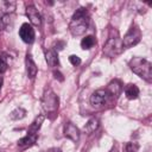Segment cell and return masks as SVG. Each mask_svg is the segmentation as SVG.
I'll return each mask as SVG.
<instances>
[{"mask_svg": "<svg viewBox=\"0 0 152 152\" xmlns=\"http://www.w3.org/2000/svg\"><path fill=\"white\" fill-rule=\"evenodd\" d=\"M44 119H45V116L43 115V114H40V115H38L36 119H34V121L30 125V127H28V131H27V133H32V134H38V131H39V128H40V126H42V124L44 122Z\"/></svg>", "mask_w": 152, "mask_h": 152, "instance_id": "obj_14", "label": "cell"}, {"mask_svg": "<svg viewBox=\"0 0 152 152\" xmlns=\"http://www.w3.org/2000/svg\"><path fill=\"white\" fill-rule=\"evenodd\" d=\"M48 152H62V150L58 148V147H51V148L48 150Z\"/></svg>", "mask_w": 152, "mask_h": 152, "instance_id": "obj_25", "label": "cell"}, {"mask_svg": "<svg viewBox=\"0 0 152 152\" xmlns=\"http://www.w3.org/2000/svg\"><path fill=\"white\" fill-rule=\"evenodd\" d=\"M26 15L30 19L31 24H33L34 26H40V24H42V15H40L38 10L33 5H28L26 7Z\"/></svg>", "mask_w": 152, "mask_h": 152, "instance_id": "obj_8", "label": "cell"}, {"mask_svg": "<svg viewBox=\"0 0 152 152\" xmlns=\"http://www.w3.org/2000/svg\"><path fill=\"white\" fill-rule=\"evenodd\" d=\"M125 94L126 97L129 100H135L139 96V88L135 84H127L125 87Z\"/></svg>", "mask_w": 152, "mask_h": 152, "instance_id": "obj_15", "label": "cell"}, {"mask_svg": "<svg viewBox=\"0 0 152 152\" xmlns=\"http://www.w3.org/2000/svg\"><path fill=\"white\" fill-rule=\"evenodd\" d=\"M89 26V15L84 7L76 10L74 13L70 23H69V31L72 36H82Z\"/></svg>", "mask_w": 152, "mask_h": 152, "instance_id": "obj_1", "label": "cell"}, {"mask_svg": "<svg viewBox=\"0 0 152 152\" xmlns=\"http://www.w3.org/2000/svg\"><path fill=\"white\" fill-rule=\"evenodd\" d=\"M42 107L44 109L45 113L48 114H55L58 109V104H59V99L58 96L55 94V91L51 88H48L43 96H42Z\"/></svg>", "mask_w": 152, "mask_h": 152, "instance_id": "obj_3", "label": "cell"}, {"mask_svg": "<svg viewBox=\"0 0 152 152\" xmlns=\"http://www.w3.org/2000/svg\"><path fill=\"white\" fill-rule=\"evenodd\" d=\"M7 56L5 53H0V74L5 72L7 70Z\"/></svg>", "mask_w": 152, "mask_h": 152, "instance_id": "obj_21", "label": "cell"}, {"mask_svg": "<svg viewBox=\"0 0 152 152\" xmlns=\"http://www.w3.org/2000/svg\"><path fill=\"white\" fill-rule=\"evenodd\" d=\"M124 150H125V152H137L139 150V145L137 142L129 141V142H126Z\"/></svg>", "mask_w": 152, "mask_h": 152, "instance_id": "obj_22", "label": "cell"}, {"mask_svg": "<svg viewBox=\"0 0 152 152\" xmlns=\"http://www.w3.org/2000/svg\"><path fill=\"white\" fill-rule=\"evenodd\" d=\"M1 7H2V11L6 14L13 13L14 10H15V2L14 1H2L1 2Z\"/></svg>", "mask_w": 152, "mask_h": 152, "instance_id": "obj_19", "label": "cell"}, {"mask_svg": "<svg viewBox=\"0 0 152 152\" xmlns=\"http://www.w3.org/2000/svg\"><path fill=\"white\" fill-rule=\"evenodd\" d=\"M141 39V32L138 28V26L133 25L131 26V28L127 31V33L124 36L121 43H122V48H131L135 44H138Z\"/></svg>", "mask_w": 152, "mask_h": 152, "instance_id": "obj_5", "label": "cell"}, {"mask_svg": "<svg viewBox=\"0 0 152 152\" xmlns=\"http://www.w3.org/2000/svg\"><path fill=\"white\" fill-rule=\"evenodd\" d=\"M25 115H26V110L24 108H21V107H17L14 110L11 112L10 118L12 120H21L23 118H25Z\"/></svg>", "mask_w": 152, "mask_h": 152, "instance_id": "obj_18", "label": "cell"}, {"mask_svg": "<svg viewBox=\"0 0 152 152\" xmlns=\"http://www.w3.org/2000/svg\"><path fill=\"white\" fill-rule=\"evenodd\" d=\"M99 125H100L99 120H97L96 118H91V119H89V120L87 121V124L84 125L83 129H84V132H87V133H93V132H95V131L99 128Z\"/></svg>", "mask_w": 152, "mask_h": 152, "instance_id": "obj_16", "label": "cell"}, {"mask_svg": "<svg viewBox=\"0 0 152 152\" xmlns=\"http://www.w3.org/2000/svg\"><path fill=\"white\" fill-rule=\"evenodd\" d=\"M38 138V134H32V133H27L25 137H23L21 139H19L18 141V145L20 147H27V146H31L36 142Z\"/></svg>", "mask_w": 152, "mask_h": 152, "instance_id": "obj_13", "label": "cell"}, {"mask_svg": "<svg viewBox=\"0 0 152 152\" xmlns=\"http://www.w3.org/2000/svg\"><path fill=\"white\" fill-rule=\"evenodd\" d=\"M128 65L131 70L139 77L144 78L146 82L152 81V64L142 57H133L129 59Z\"/></svg>", "mask_w": 152, "mask_h": 152, "instance_id": "obj_2", "label": "cell"}, {"mask_svg": "<svg viewBox=\"0 0 152 152\" xmlns=\"http://www.w3.org/2000/svg\"><path fill=\"white\" fill-rule=\"evenodd\" d=\"M108 99V94L106 89H97L90 95V103L94 107H100L102 106Z\"/></svg>", "mask_w": 152, "mask_h": 152, "instance_id": "obj_7", "label": "cell"}, {"mask_svg": "<svg viewBox=\"0 0 152 152\" xmlns=\"http://www.w3.org/2000/svg\"><path fill=\"white\" fill-rule=\"evenodd\" d=\"M69 62H70L74 66H77V65L81 64V58H80L78 56H76V55H71V56L69 57Z\"/></svg>", "mask_w": 152, "mask_h": 152, "instance_id": "obj_23", "label": "cell"}, {"mask_svg": "<svg viewBox=\"0 0 152 152\" xmlns=\"http://www.w3.org/2000/svg\"><path fill=\"white\" fill-rule=\"evenodd\" d=\"M110 152H118V148H116V146H114V147L110 150Z\"/></svg>", "mask_w": 152, "mask_h": 152, "instance_id": "obj_26", "label": "cell"}, {"mask_svg": "<svg viewBox=\"0 0 152 152\" xmlns=\"http://www.w3.org/2000/svg\"><path fill=\"white\" fill-rule=\"evenodd\" d=\"M10 23H11V18H10L8 14H5V15L0 17V31L6 30L10 25Z\"/></svg>", "mask_w": 152, "mask_h": 152, "instance_id": "obj_20", "label": "cell"}, {"mask_svg": "<svg viewBox=\"0 0 152 152\" xmlns=\"http://www.w3.org/2000/svg\"><path fill=\"white\" fill-rule=\"evenodd\" d=\"M1 84H2V78L0 77V89H1Z\"/></svg>", "mask_w": 152, "mask_h": 152, "instance_id": "obj_27", "label": "cell"}, {"mask_svg": "<svg viewBox=\"0 0 152 152\" xmlns=\"http://www.w3.org/2000/svg\"><path fill=\"white\" fill-rule=\"evenodd\" d=\"M95 45V38L93 36H86L81 40V48L83 50H89Z\"/></svg>", "mask_w": 152, "mask_h": 152, "instance_id": "obj_17", "label": "cell"}, {"mask_svg": "<svg viewBox=\"0 0 152 152\" xmlns=\"http://www.w3.org/2000/svg\"><path fill=\"white\" fill-rule=\"evenodd\" d=\"M53 76H55L56 80H59V81H63V80H64L63 75H62L59 71H53Z\"/></svg>", "mask_w": 152, "mask_h": 152, "instance_id": "obj_24", "label": "cell"}, {"mask_svg": "<svg viewBox=\"0 0 152 152\" xmlns=\"http://www.w3.org/2000/svg\"><path fill=\"white\" fill-rule=\"evenodd\" d=\"M19 37L21 38L24 43H27V44L33 43L36 38V33H34L32 25H30L28 23H24L19 28Z\"/></svg>", "mask_w": 152, "mask_h": 152, "instance_id": "obj_6", "label": "cell"}, {"mask_svg": "<svg viewBox=\"0 0 152 152\" xmlns=\"http://www.w3.org/2000/svg\"><path fill=\"white\" fill-rule=\"evenodd\" d=\"M25 62H26V72H27V76L30 78H34L36 75H37V72H38V68H37V65H36L32 56L27 53Z\"/></svg>", "mask_w": 152, "mask_h": 152, "instance_id": "obj_10", "label": "cell"}, {"mask_svg": "<svg viewBox=\"0 0 152 152\" xmlns=\"http://www.w3.org/2000/svg\"><path fill=\"white\" fill-rule=\"evenodd\" d=\"M122 89V86H121V82L119 80H113L106 88V91L108 94V96H118L120 94Z\"/></svg>", "mask_w": 152, "mask_h": 152, "instance_id": "obj_11", "label": "cell"}, {"mask_svg": "<svg viewBox=\"0 0 152 152\" xmlns=\"http://www.w3.org/2000/svg\"><path fill=\"white\" fill-rule=\"evenodd\" d=\"M45 61H46V63H48V65L49 66H51V68H53V66H57L58 65V56H57V53H56V51L55 50H52V49H50V50H46L45 51Z\"/></svg>", "mask_w": 152, "mask_h": 152, "instance_id": "obj_12", "label": "cell"}, {"mask_svg": "<svg viewBox=\"0 0 152 152\" xmlns=\"http://www.w3.org/2000/svg\"><path fill=\"white\" fill-rule=\"evenodd\" d=\"M64 135L72 141H78L80 139V129L72 122H65L64 125Z\"/></svg>", "mask_w": 152, "mask_h": 152, "instance_id": "obj_9", "label": "cell"}, {"mask_svg": "<svg viewBox=\"0 0 152 152\" xmlns=\"http://www.w3.org/2000/svg\"><path fill=\"white\" fill-rule=\"evenodd\" d=\"M122 43L121 39L116 36V37H109L107 39V42L103 45V53L107 57H115L116 55H119L122 51Z\"/></svg>", "mask_w": 152, "mask_h": 152, "instance_id": "obj_4", "label": "cell"}]
</instances>
